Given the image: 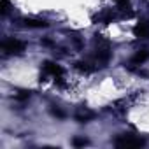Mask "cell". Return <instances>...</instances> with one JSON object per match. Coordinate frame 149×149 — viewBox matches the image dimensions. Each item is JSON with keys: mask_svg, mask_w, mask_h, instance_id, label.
Instances as JSON below:
<instances>
[{"mask_svg": "<svg viewBox=\"0 0 149 149\" xmlns=\"http://www.w3.org/2000/svg\"><path fill=\"white\" fill-rule=\"evenodd\" d=\"M25 49V44L19 39H7L2 42V51L6 54H18Z\"/></svg>", "mask_w": 149, "mask_h": 149, "instance_id": "cell-1", "label": "cell"}, {"mask_svg": "<svg viewBox=\"0 0 149 149\" xmlns=\"http://www.w3.org/2000/svg\"><path fill=\"white\" fill-rule=\"evenodd\" d=\"M147 56H149V53H147V51H144V53H139V54H137V56L133 58V61H137V63L140 61V63H142V61H144V60H146Z\"/></svg>", "mask_w": 149, "mask_h": 149, "instance_id": "cell-6", "label": "cell"}, {"mask_svg": "<svg viewBox=\"0 0 149 149\" xmlns=\"http://www.w3.org/2000/svg\"><path fill=\"white\" fill-rule=\"evenodd\" d=\"M114 144L118 147H139V146H144L146 142L142 139H135L132 135H121L114 140Z\"/></svg>", "mask_w": 149, "mask_h": 149, "instance_id": "cell-2", "label": "cell"}, {"mask_svg": "<svg viewBox=\"0 0 149 149\" xmlns=\"http://www.w3.org/2000/svg\"><path fill=\"white\" fill-rule=\"evenodd\" d=\"M42 74H44V77L51 76L53 79H61V67L53 63V61H46L42 67Z\"/></svg>", "mask_w": 149, "mask_h": 149, "instance_id": "cell-3", "label": "cell"}, {"mask_svg": "<svg viewBox=\"0 0 149 149\" xmlns=\"http://www.w3.org/2000/svg\"><path fill=\"white\" fill-rule=\"evenodd\" d=\"M135 35L137 37H142V39H147L149 37V23L147 21H140L135 26Z\"/></svg>", "mask_w": 149, "mask_h": 149, "instance_id": "cell-4", "label": "cell"}, {"mask_svg": "<svg viewBox=\"0 0 149 149\" xmlns=\"http://www.w3.org/2000/svg\"><path fill=\"white\" fill-rule=\"evenodd\" d=\"M23 23L26 26H30V28H44V26H47V21L46 19H39V18H26Z\"/></svg>", "mask_w": 149, "mask_h": 149, "instance_id": "cell-5", "label": "cell"}, {"mask_svg": "<svg viewBox=\"0 0 149 149\" xmlns=\"http://www.w3.org/2000/svg\"><path fill=\"white\" fill-rule=\"evenodd\" d=\"M74 144H76V146H84V144H88V140H81V139H76V140H74Z\"/></svg>", "mask_w": 149, "mask_h": 149, "instance_id": "cell-7", "label": "cell"}]
</instances>
